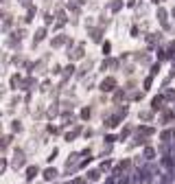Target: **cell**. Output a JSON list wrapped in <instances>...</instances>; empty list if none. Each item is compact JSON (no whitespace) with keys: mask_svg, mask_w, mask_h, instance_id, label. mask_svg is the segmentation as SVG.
Segmentation results:
<instances>
[{"mask_svg":"<svg viewBox=\"0 0 175 184\" xmlns=\"http://www.w3.org/2000/svg\"><path fill=\"white\" fill-rule=\"evenodd\" d=\"M20 2H22V5H29V0H20Z\"/></svg>","mask_w":175,"mask_h":184,"instance_id":"obj_1","label":"cell"}]
</instances>
